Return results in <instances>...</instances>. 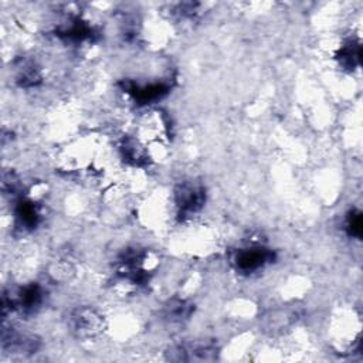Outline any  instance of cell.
<instances>
[{"label":"cell","mask_w":363,"mask_h":363,"mask_svg":"<svg viewBox=\"0 0 363 363\" xmlns=\"http://www.w3.org/2000/svg\"><path fill=\"white\" fill-rule=\"evenodd\" d=\"M274 252L265 247H247L237 252L235 265L242 272H254L272 261Z\"/></svg>","instance_id":"cell-1"},{"label":"cell","mask_w":363,"mask_h":363,"mask_svg":"<svg viewBox=\"0 0 363 363\" xmlns=\"http://www.w3.org/2000/svg\"><path fill=\"white\" fill-rule=\"evenodd\" d=\"M176 206L180 216H191L199 211L204 203V191L200 186L184 183L176 190Z\"/></svg>","instance_id":"cell-2"},{"label":"cell","mask_w":363,"mask_h":363,"mask_svg":"<svg viewBox=\"0 0 363 363\" xmlns=\"http://www.w3.org/2000/svg\"><path fill=\"white\" fill-rule=\"evenodd\" d=\"M72 329L82 337H91L102 330V318L89 308L77 309L72 316Z\"/></svg>","instance_id":"cell-3"},{"label":"cell","mask_w":363,"mask_h":363,"mask_svg":"<svg viewBox=\"0 0 363 363\" xmlns=\"http://www.w3.org/2000/svg\"><path fill=\"white\" fill-rule=\"evenodd\" d=\"M40 211L34 201L31 200H21L16 207V221L18 227L24 230H31L38 224Z\"/></svg>","instance_id":"cell-4"},{"label":"cell","mask_w":363,"mask_h":363,"mask_svg":"<svg viewBox=\"0 0 363 363\" xmlns=\"http://www.w3.org/2000/svg\"><path fill=\"white\" fill-rule=\"evenodd\" d=\"M347 231L350 235H356V237H360V233H362V217H360V213H353L349 216L347 218Z\"/></svg>","instance_id":"cell-5"}]
</instances>
